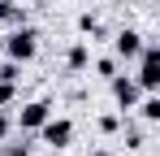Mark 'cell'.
Segmentation results:
<instances>
[{
    "label": "cell",
    "mask_w": 160,
    "mask_h": 156,
    "mask_svg": "<svg viewBox=\"0 0 160 156\" xmlns=\"http://www.w3.org/2000/svg\"><path fill=\"white\" fill-rule=\"evenodd\" d=\"M4 56H9V61H18V65L35 61V56H39V30H30V26L22 22L9 39H4Z\"/></svg>",
    "instance_id": "obj_1"
},
{
    "label": "cell",
    "mask_w": 160,
    "mask_h": 156,
    "mask_svg": "<svg viewBox=\"0 0 160 156\" xmlns=\"http://www.w3.org/2000/svg\"><path fill=\"white\" fill-rule=\"evenodd\" d=\"M134 82L143 87V91H156L160 87V48L147 39L143 44V52H138V74H134Z\"/></svg>",
    "instance_id": "obj_2"
},
{
    "label": "cell",
    "mask_w": 160,
    "mask_h": 156,
    "mask_svg": "<svg viewBox=\"0 0 160 156\" xmlns=\"http://www.w3.org/2000/svg\"><path fill=\"white\" fill-rule=\"evenodd\" d=\"M39 139H43L48 148H69V143H74V122H69V117H56V113H52V117L39 126Z\"/></svg>",
    "instance_id": "obj_3"
},
{
    "label": "cell",
    "mask_w": 160,
    "mask_h": 156,
    "mask_svg": "<svg viewBox=\"0 0 160 156\" xmlns=\"http://www.w3.org/2000/svg\"><path fill=\"white\" fill-rule=\"evenodd\" d=\"M108 87H112V100L121 104V113H130L134 104H138V96H143V87L134 82V74H112Z\"/></svg>",
    "instance_id": "obj_4"
},
{
    "label": "cell",
    "mask_w": 160,
    "mask_h": 156,
    "mask_svg": "<svg viewBox=\"0 0 160 156\" xmlns=\"http://www.w3.org/2000/svg\"><path fill=\"white\" fill-rule=\"evenodd\" d=\"M143 44H147V35H138L134 26H126V30H117V35H112V52H117L121 61H138Z\"/></svg>",
    "instance_id": "obj_5"
},
{
    "label": "cell",
    "mask_w": 160,
    "mask_h": 156,
    "mask_svg": "<svg viewBox=\"0 0 160 156\" xmlns=\"http://www.w3.org/2000/svg\"><path fill=\"white\" fill-rule=\"evenodd\" d=\"M48 117H52V100H30L18 113V130H39Z\"/></svg>",
    "instance_id": "obj_6"
},
{
    "label": "cell",
    "mask_w": 160,
    "mask_h": 156,
    "mask_svg": "<svg viewBox=\"0 0 160 156\" xmlns=\"http://www.w3.org/2000/svg\"><path fill=\"white\" fill-rule=\"evenodd\" d=\"M65 65H69L74 74H82V70H91V44H87V39H78L74 48L65 52Z\"/></svg>",
    "instance_id": "obj_7"
},
{
    "label": "cell",
    "mask_w": 160,
    "mask_h": 156,
    "mask_svg": "<svg viewBox=\"0 0 160 156\" xmlns=\"http://www.w3.org/2000/svg\"><path fill=\"white\" fill-rule=\"evenodd\" d=\"M78 30L91 35V39H104V22H100L95 13H82V18H78Z\"/></svg>",
    "instance_id": "obj_8"
},
{
    "label": "cell",
    "mask_w": 160,
    "mask_h": 156,
    "mask_svg": "<svg viewBox=\"0 0 160 156\" xmlns=\"http://www.w3.org/2000/svg\"><path fill=\"white\" fill-rule=\"evenodd\" d=\"M95 74H100V78L108 82V78L117 74V56H100V61H95Z\"/></svg>",
    "instance_id": "obj_9"
},
{
    "label": "cell",
    "mask_w": 160,
    "mask_h": 156,
    "mask_svg": "<svg viewBox=\"0 0 160 156\" xmlns=\"http://www.w3.org/2000/svg\"><path fill=\"white\" fill-rule=\"evenodd\" d=\"M0 78H4V82H18V78H22V65H18V61H0Z\"/></svg>",
    "instance_id": "obj_10"
},
{
    "label": "cell",
    "mask_w": 160,
    "mask_h": 156,
    "mask_svg": "<svg viewBox=\"0 0 160 156\" xmlns=\"http://www.w3.org/2000/svg\"><path fill=\"white\" fill-rule=\"evenodd\" d=\"M13 96H18V82H4V78H0V108H9Z\"/></svg>",
    "instance_id": "obj_11"
},
{
    "label": "cell",
    "mask_w": 160,
    "mask_h": 156,
    "mask_svg": "<svg viewBox=\"0 0 160 156\" xmlns=\"http://www.w3.org/2000/svg\"><path fill=\"white\" fill-rule=\"evenodd\" d=\"M100 130H104V134H117V130H121V117H117V113H104V117H100Z\"/></svg>",
    "instance_id": "obj_12"
},
{
    "label": "cell",
    "mask_w": 160,
    "mask_h": 156,
    "mask_svg": "<svg viewBox=\"0 0 160 156\" xmlns=\"http://www.w3.org/2000/svg\"><path fill=\"white\" fill-rule=\"evenodd\" d=\"M9 130H13V117H9V113H4V108H0V143H4V139H9Z\"/></svg>",
    "instance_id": "obj_13"
},
{
    "label": "cell",
    "mask_w": 160,
    "mask_h": 156,
    "mask_svg": "<svg viewBox=\"0 0 160 156\" xmlns=\"http://www.w3.org/2000/svg\"><path fill=\"white\" fill-rule=\"evenodd\" d=\"M126 148H143V130H134V126L126 130Z\"/></svg>",
    "instance_id": "obj_14"
},
{
    "label": "cell",
    "mask_w": 160,
    "mask_h": 156,
    "mask_svg": "<svg viewBox=\"0 0 160 156\" xmlns=\"http://www.w3.org/2000/svg\"><path fill=\"white\" fill-rule=\"evenodd\" d=\"M87 156H112V152H108V148H95V152H87Z\"/></svg>",
    "instance_id": "obj_15"
}]
</instances>
